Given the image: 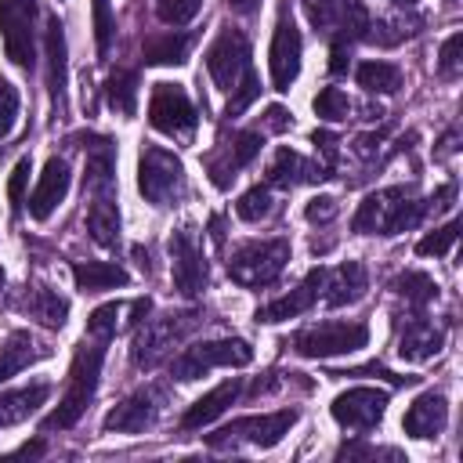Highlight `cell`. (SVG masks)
<instances>
[{
    "label": "cell",
    "instance_id": "obj_1",
    "mask_svg": "<svg viewBox=\"0 0 463 463\" xmlns=\"http://www.w3.org/2000/svg\"><path fill=\"white\" fill-rule=\"evenodd\" d=\"M105 344L109 336H83V344L76 347L72 354V365H69V383H65V394L61 402L54 405V412L40 423L43 434L51 430H69L90 405L94 391H98V376H101V362H105Z\"/></svg>",
    "mask_w": 463,
    "mask_h": 463
},
{
    "label": "cell",
    "instance_id": "obj_2",
    "mask_svg": "<svg viewBox=\"0 0 463 463\" xmlns=\"http://www.w3.org/2000/svg\"><path fill=\"white\" fill-rule=\"evenodd\" d=\"M427 210H430L427 199H420L412 184H394V188L369 192L362 199V206L354 210L351 228L362 235H398V232L420 224V217Z\"/></svg>",
    "mask_w": 463,
    "mask_h": 463
},
{
    "label": "cell",
    "instance_id": "obj_3",
    "mask_svg": "<svg viewBox=\"0 0 463 463\" xmlns=\"http://www.w3.org/2000/svg\"><path fill=\"white\" fill-rule=\"evenodd\" d=\"M199 311H170V315H159V318H141L137 322V333H134V344H130V362L137 369H152L156 362H163L170 354L174 344H181L195 326H199Z\"/></svg>",
    "mask_w": 463,
    "mask_h": 463
},
{
    "label": "cell",
    "instance_id": "obj_4",
    "mask_svg": "<svg viewBox=\"0 0 463 463\" xmlns=\"http://www.w3.org/2000/svg\"><path fill=\"white\" fill-rule=\"evenodd\" d=\"M286 264H289V239H257L232 250L228 275L246 289H260V286H271L286 271Z\"/></svg>",
    "mask_w": 463,
    "mask_h": 463
},
{
    "label": "cell",
    "instance_id": "obj_5",
    "mask_svg": "<svg viewBox=\"0 0 463 463\" xmlns=\"http://www.w3.org/2000/svg\"><path fill=\"white\" fill-rule=\"evenodd\" d=\"M304 14L333 47H347L354 40H365L369 33V11L362 0H304Z\"/></svg>",
    "mask_w": 463,
    "mask_h": 463
},
{
    "label": "cell",
    "instance_id": "obj_6",
    "mask_svg": "<svg viewBox=\"0 0 463 463\" xmlns=\"http://www.w3.org/2000/svg\"><path fill=\"white\" fill-rule=\"evenodd\" d=\"M137 192L152 206H174L184 195V166L174 152L145 145L137 159Z\"/></svg>",
    "mask_w": 463,
    "mask_h": 463
},
{
    "label": "cell",
    "instance_id": "obj_7",
    "mask_svg": "<svg viewBox=\"0 0 463 463\" xmlns=\"http://www.w3.org/2000/svg\"><path fill=\"white\" fill-rule=\"evenodd\" d=\"M250 362H253V347L246 340H239V336H224V340H206V344L184 347L170 362V376L174 380H199L217 365L239 369V365H250Z\"/></svg>",
    "mask_w": 463,
    "mask_h": 463
},
{
    "label": "cell",
    "instance_id": "obj_8",
    "mask_svg": "<svg viewBox=\"0 0 463 463\" xmlns=\"http://www.w3.org/2000/svg\"><path fill=\"white\" fill-rule=\"evenodd\" d=\"M293 423H297V409H279V412H260V416H239L228 427L206 434V445L210 449H232V445L246 441V445H257V449H271V445H279L289 434Z\"/></svg>",
    "mask_w": 463,
    "mask_h": 463
},
{
    "label": "cell",
    "instance_id": "obj_9",
    "mask_svg": "<svg viewBox=\"0 0 463 463\" xmlns=\"http://www.w3.org/2000/svg\"><path fill=\"white\" fill-rule=\"evenodd\" d=\"M369 344L365 322H318L300 333H293V351L300 358H333V354H354Z\"/></svg>",
    "mask_w": 463,
    "mask_h": 463
},
{
    "label": "cell",
    "instance_id": "obj_10",
    "mask_svg": "<svg viewBox=\"0 0 463 463\" xmlns=\"http://www.w3.org/2000/svg\"><path fill=\"white\" fill-rule=\"evenodd\" d=\"M148 123L166 134V137H181L188 141L195 134V123H199V112L188 98V90L181 83H156L152 87V98H148Z\"/></svg>",
    "mask_w": 463,
    "mask_h": 463
},
{
    "label": "cell",
    "instance_id": "obj_11",
    "mask_svg": "<svg viewBox=\"0 0 463 463\" xmlns=\"http://www.w3.org/2000/svg\"><path fill=\"white\" fill-rule=\"evenodd\" d=\"M0 36L14 65L33 69L36 61V0H0Z\"/></svg>",
    "mask_w": 463,
    "mask_h": 463
},
{
    "label": "cell",
    "instance_id": "obj_12",
    "mask_svg": "<svg viewBox=\"0 0 463 463\" xmlns=\"http://www.w3.org/2000/svg\"><path fill=\"white\" fill-rule=\"evenodd\" d=\"M206 72L217 83V90L232 94L239 87V80L250 72V40L239 29L224 25L217 33V40L206 47Z\"/></svg>",
    "mask_w": 463,
    "mask_h": 463
},
{
    "label": "cell",
    "instance_id": "obj_13",
    "mask_svg": "<svg viewBox=\"0 0 463 463\" xmlns=\"http://www.w3.org/2000/svg\"><path fill=\"white\" fill-rule=\"evenodd\" d=\"M170 250V275H174V286L181 297H199L206 289V257H203V246H199V235L192 228H177L166 242Z\"/></svg>",
    "mask_w": 463,
    "mask_h": 463
},
{
    "label": "cell",
    "instance_id": "obj_14",
    "mask_svg": "<svg viewBox=\"0 0 463 463\" xmlns=\"http://www.w3.org/2000/svg\"><path fill=\"white\" fill-rule=\"evenodd\" d=\"M387 402L391 394L383 387H347L344 394L333 398L329 412L340 427H351V430H369L383 420L387 412Z\"/></svg>",
    "mask_w": 463,
    "mask_h": 463
},
{
    "label": "cell",
    "instance_id": "obj_15",
    "mask_svg": "<svg viewBox=\"0 0 463 463\" xmlns=\"http://www.w3.org/2000/svg\"><path fill=\"white\" fill-rule=\"evenodd\" d=\"M300 29L293 25V18L282 11L271 33V51H268V69H271V87L275 90H289V83L300 72Z\"/></svg>",
    "mask_w": 463,
    "mask_h": 463
},
{
    "label": "cell",
    "instance_id": "obj_16",
    "mask_svg": "<svg viewBox=\"0 0 463 463\" xmlns=\"http://www.w3.org/2000/svg\"><path fill=\"white\" fill-rule=\"evenodd\" d=\"M260 145H264V137H260L257 130H242V134H235L232 141H221V145L206 156V174H210V181H213L217 188H228V184L235 181V174L260 152Z\"/></svg>",
    "mask_w": 463,
    "mask_h": 463
},
{
    "label": "cell",
    "instance_id": "obj_17",
    "mask_svg": "<svg viewBox=\"0 0 463 463\" xmlns=\"http://www.w3.org/2000/svg\"><path fill=\"white\" fill-rule=\"evenodd\" d=\"M322 286H326V268L318 264V268H311V271L304 275V282H300L297 289H289L286 297H279V300L257 307V322H268V326H271V322H286V318H297V315L311 311Z\"/></svg>",
    "mask_w": 463,
    "mask_h": 463
},
{
    "label": "cell",
    "instance_id": "obj_18",
    "mask_svg": "<svg viewBox=\"0 0 463 463\" xmlns=\"http://www.w3.org/2000/svg\"><path fill=\"white\" fill-rule=\"evenodd\" d=\"M156 412H159V391L156 387H145V391H134L127 402H119L105 420H101V427L112 434H141L145 427H152V420H156Z\"/></svg>",
    "mask_w": 463,
    "mask_h": 463
},
{
    "label": "cell",
    "instance_id": "obj_19",
    "mask_svg": "<svg viewBox=\"0 0 463 463\" xmlns=\"http://www.w3.org/2000/svg\"><path fill=\"white\" fill-rule=\"evenodd\" d=\"M69 177H72V174H69V163H65V159L51 156V159L43 163V174H40L33 195H29V217H33V221H47V217L58 210V203H65V195H69Z\"/></svg>",
    "mask_w": 463,
    "mask_h": 463
},
{
    "label": "cell",
    "instance_id": "obj_20",
    "mask_svg": "<svg viewBox=\"0 0 463 463\" xmlns=\"http://www.w3.org/2000/svg\"><path fill=\"white\" fill-rule=\"evenodd\" d=\"M445 347V329L434 326L427 315H412L398 333V358L405 362H427Z\"/></svg>",
    "mask_w": 463,
    "mask_h": 463
},
{
    "label": "cell",
    "instance_id": "obj_21",
    "mask_svg": "<svg viewBox=\"0 0 463 463\" xmlns=\"http://www.w3.org/2000/svg\"><path fill=\"white\" fill-rule=\"evenodd\" d=\"M445 423H449V402H445V394L441 391H423L409 409H405V416H402V427H405V434H412V438H438L441 430H445Z\"/></svg>",
    "mask_w": 463,
    "mask_h": 463
},
{
    "label": "cell",
    "instance_id": "obj_22",
    "mask_svg": "<svg viewBox=\"0 0 463 463\" xmlns=\"http://www.w3.org/2000/svg\"><path fill=\"white\" fill-rule=\"evenodd\" d=\"M83 192L90 199H116V152L109 137H94V145L87 148Z\"/></svg>",
    "mask_w": 463,
    "mask_h": 463
},
{
    "label": "cell",
    "instance_id": "obj_23",
    "mask_svg": "<svg viewBox=\"0 0 463 463\" xmlns=\"http://www.w3.org/2000/svg\"><path fill=\"white\" fill-rule=\"evenodd\" d=\"M322 177H329V166L322 163H311L304 159L300 152L293 148H279L271 166H268V184H279V188H293V184H318Z\"/></svg>",
    "mask_w": 463,
    "mask_h": 463
},
{
    "label": "cell",
    "instance_id": "obj_24",
    "mask_svg": "<svg viewBox=\"0 0 463 463\" xmlns=\"http://www.w3.org/2000/svg\"><path fill=\"white\" fill-rule=\"evenodd\" d=\"M43 54H47V90H51L54 109L61 112L65 105V25L58 22V14H47Z\"/></svg>",
    "mask_w": 463,
    "mask_h": 463
},
{
    "label": "cell",
    "instance_id": "obj_25",
    "mask_svg": "<svg viewBox=\"0 0 463 463\" xmlns=\"http://www.w3.org/2000/svg\"><path fill=\"white\" fill-rule=\"evenodd\" d=\"M239 376H232V380H224V383H217L213 391H206L203 398H195L188 409H184V416H181V430H199V427H206V423H213L235 398H239Z\"/></svg>",
    "mask_w": 463,
    "mask_h": 463
},
{
    "label": "cell",
    "instance_id": "obj_26",
    "mask_svg": "<svg viewBox=\"0 0 463 463\" xmlns=\"http://www.w3.org/2000/svg\"><path fill=\"white\" fill-rule=\"evenodd\" d=\"M43 358H51V347L33 340L29 329H14L0 347V383H7L14 373H22V369H29L33 362H43Z\"/></svg>",
    "mask_w": 463,
    "mask_h": 463
},
{
    "label": "cell",
    "instance_id": "obj_27",
    "mask_svg": "<svg viewBox=\"0 0 463 463\" xmlns=\"http://www.w3.org/2000/svg\"><path fill=\"white\" fill-rule=\"evenodd\" d=\"M326 304L329 307H344V304H354L365 297L369 289V275L362 268V260H344L336 271H326Z\"/></svg>",
    "mask_w": 463,
    "mask_h": 463
},
{
    "label": "cell",
    "instance_id": "obj_28",
    "mask_svg": "<svg viewBox=\"0 0 463 463\" xmlns=\"http://www.w3.org/2000/svg\"><path fill=\"white\" fill-rule=\"evenodd\" d=\"M47 398H51V383H47V380H36V383H29V387L4 391V394H0V427H14V423L29 420Z\"/></svg>",
    "mask_w": 463,
    "mask_h": 463
},
{
    "label": "cell",
    "instance_id": "obj_29",
    "mask_svg": "<svg viewBox=\"0 0 463 463\" xmlns=\"http://www.w3.org/2000/svg\"><path fill=\"white\" fill-rule=\"evenodd\" d=\"M192 51V36L181 29H166V33H152L141 43V61L145 65H184Z\"/></svg>",
    "mask_w": 463,
    "mask_h": 463
},
{
    "label": "cell",
    "instance_id": "obj_30",
    "mask_svg": "<svg viewBox=\"0 0 463 463\" xmlns=\"http://www.w3.org/2000/svg\"><path fill=\"white\" fill-rule=\"evenodd\" d=\"M72 279H76V289L83 293H101V289H116L130 282V275L112 260H76Z\"/></svg>",
    "mask_w": 463,
    "mask_h": 463
},
{
    "label": "cell",
    "instance_id": "obj_31",
    "mask_svg": "<svg viewBox=\"0 0 463 463\" xmlns=\"http://www.w3.org/2000/svg\"><path fill=\"white\" fill-rule=\"evenodd\" d=\"M25 311L33 318H40L47 329H61L65 318H69V300L58 289H51V286H33L25 293Z\"/></svg>",
    "mask_w": 463,
    "mask_h": 463
},
{
    "label": "cell",
    "instance_id": "obj_32",
    "mask_svg": "<svg viewBox=\"0 0 463 463\" xmlns=\"http://www.w3.org/2000/svg\"><path fill=\"white\" fill-rule=\"evenodd\" d=\"M87 232H90V239L98 246H116L119 242V210H116V199H90Z\"/></svg>",
    "mask_w": 463,
    "mask_h": 463
},
{
    "label": "cell",
    "instance_id": "obj_33",
    "mask_svg": "<svg viewBox=\"0 0 463 463\" xmlns=\"http://www.w3.org/2000/svg\"><path fill=\"white\" fill-rule=\"evenodd\" d=\"M105 101H109L112 112L134 116L137 112V72L134 69H116L105 80Z\"/></svg>",
    "mask_w": 463,
    "mask_h": 463
},
{
    "label": "cell",
    "instance_id": "obj_34",
    "mask_svg": "<svg viewBox=\"0 0 463 463\" xmlns=\"http://www.w3.org/2000/svg\"><path fill=\"white\" fill-rule=\"evenodd\" d=\"M354 80H358V87H365L369 94H394L398 87H402V69L398 65H391V61H362L358 69H354Z\"/></svg>",
    "mask_w": 463,
    "mask_h": 463
},
{
    "label": "cell",
    "instance_id": "obj_35",
    "mask_svg": "<svg viewBox=\"0 0 463 463\" xmlns=\"http://www.w3.org/2000/svg\"><path fill=\"white\" fill-rule=\"evenodd\" d=\"M394 289H398V297H405V304H412L416 311H423V307L438 297V282H434L427 271H405V275H398Z\"/></svg>",
    "mask_w": 463,
    "mask_h": 463
},
{
    "label": "cell",
    "instance_id": "obj_36",
    "mask_svg": "<svg viewBox=\"0 0 463 463\" xmlns=\"http://www.w3.org/2000/svg\"><path fill=\"white\" fill-rule=\"evenodd\" d=\"M90 25H94L98 58H105L109 47H112V36H116V18H112V4L109 0H90Z\"/></svg>",
    "mask_w": 463,
    "mask_h": 463
},
{
    "label": "cell",
    "instance_id": "obj_37",
    "mask_svg": "<svg viewBox=\"0 0 463 463\" xmlns=\"http://www.w3.org/2000/svg\"><path fill=\"white\" fill-rule=\"evenodd\" d=\"M347 112H351V101H347V94H344L340 87H322V90L315 94V116H318V119L340 123V119H347Z\"/></svg>",
    "mask_w": 463,
    "mask_h": 463
},
{
    "label": "cell",
    "instance_id": "obj_38",
    "mask_svg": "<svg viewBox=\"0 0 463 463\" xmlns=\"http://www.w3.org/2000/svg\"><path fill=\"white\" fill-rule=\"evenodd\" d=\"M275 210V203H271V192H268V184H257V188H250V192H242L239 195V203H235V213L242 217V221H264L268 213Z\"/></svg>",
    "mask_w": 463,
    "mask_h": 463
},
{
    "label": "cell",
    "instance_id": "obj_39",
    "mask_svg": "<svg viewBox=\"0 0 463 463\" xmlns=\"http://www.w3.org/2000/svg\"><path fill=\"white\" fill-rule=\"evenodd\" d=\"M456 235H459V221H449V224L434 228L430 235H423V239L416 242V253H420V257H445V253L452 250Z\"/></svg>",
    "mask_w": 463,
    "mask_h": 463
},
{
    "label": "cell",
    "instance_id": "obj_40",
    "mask_svg": "<svg viewBox=\"0 0 463 463\" xmlns=\"http://www.w3.org/2000/svg\"><path fill=\"white\" fill-rule=\"evenodd\" d=\"M203 11V0H156V14L163 25H188Z\"/></svg>",
    "mask_w": 463,
    "mask_h": 463
},
{
    "label": "cell",
    "instance_id": "obj_41",
    "mask_svg": "<svg viewBox=\"0 0 463 463\" xmlns=\"http://www.w3.org/2000/svg\"><path fill=\"white\" fill-rule=\"evenodd\" d=\"M257 94H260V83H257V72L250 69L242 80H239V87L232 90V101H228V109H224V116L228 119H235V116H242L253 101H257Z\"/></svg>",
    "mask_w": 463,
    "mask_h": 463
},
{
    "label": "cell",
    "instance_id": "obj_42",
    "mask_svg": "<svg viewBox=\"0 0 463 463\" xmlns=\"http://www.w3.org/2000/svg\"><path fill=\"white\" fill-rule=\"evenodd\" d=\"M14 119H18V87L0 76V141L14 130Z\"/></svg>",
    "mask_w": 463,
    "mask_h": 463
},
{
    "label": "cell",
    "instance_id": "obj_43",
    "mask_svg": "<svg viewBox=\"0 0 463 463\" xmlns=\"http://www.w3.org/2000/svg\"><path fill=\"white\" fill-rule=\"evenodd\" d=\"M116 318H119V304H101V307H94L90 311V318H87V333L90 336H116Z\"/></svg>",
    "mask_w": 463,
    "mask_h": 463
},
{
    "label": "cell",
    "instance_id": "obj_44",
    "mask_svg": "<svg viewBox=\"0 0 463 463\" xmlns=\"http://www.w3.org/2000/svg\"><path fill=\"white\" fill-rule=\"evenodd\" d=\"M459 51H463V33H452V36L441 43V54H438V72H441V76H456V72H459V65H463Z\"/></svg>",
    "mask_w": 463,
    "mask_h": 463
},
{
    "label": "cell",
    "instance_id": "obj_45",
    "mask_svg": "<svg viewBox=\"0 0 463 463\" xmlns=\"http://www.w3.org/2000/svg\"><path fill=\"white\" fill-rule=\"evenodd\" d=\"M29 174H33V163H29V156H25V159H18V163H14L11 181H7V199H11V206H14V210H22V203H25Z\"/></svg>",
    "mask_w": 463,
    "mask_h": 463
},
{
    "label": "cell",
    "instance_id": "obj_46",
    "mask_svg": "<svg viewBox=\"0 0 463 463\" xmlns=\"http://www.w3.org/2000/svg\"><path fill=\"white\" fill-rule=\"evenodd\" d=\"M336 199L333 195H315L307 206H304V217L311 221V224H326V221H333L336 217Z\"/></svg>",
    "mask_w": 463,
    "mask_h": 463
},
{
    "label": "cell",
    "instance_id": "obj_47",
    "mask_svg": "<svg viewBox=\"0 0 463 463\" xmlns=\"http://www.w3.org/2000/svg\"><path fill=\"white\" fill-rule=\"evenodd\" d=\"M351 456H391V459H398V452L394 449H373V445H340L336 449V459H351Z\"/></svg>",
    "mask_w": 463,
    "mask_h": 463
},
{
    "label": "cell",
    "instance_id": "obj_48",
    "mask_svg": "<svg viewBox=\"0 0 463 463\" xmlns=\"http://www.w3.org/2000/svg\"><path fill=\"white\" fill-rule=\"evenodd\" d=\"M264 127H268V130H286V127H293V119H289V112H286L282 105H271V109L264 112Z\"/></svg>",
    "mask_w": 463,
    "mask_h": 463
},
{
    "label": "cell",
    "instance_id": "obj_49",
    "mask_svg": "<svg viewBox=\"0 0 463 463\" xmlns=\"http://www.w3.org/2000/svg\"><path fill=\"white\" fill-rule=\"evenodd\" d=\"M315 145H318V148H322L329 159L336 156V137H333V134H326V130H315Z\"/></svg>",
    "mask_w": 463,
    "mask_h": 463
},
{
    "label": "cell",
    "instance_id": "obj_50",
    "mask_svg": "<svg viewBox=\"0 0 463 463\" xmlns=\"http://www.w3.org/2000/svg\"><path fill=\"white\" fill-rule=\"evenodd\" d=\"M347 69V47H333L329 54V72H344Z\"/></svg>",
    "mask_w": 463,
    "mask_h": 463
},
{
    "label": "cell",
    "instance_id": "obj_51",
    "mask_svg": "<svg viewBox=\"0 0 463 463\" xmlns=\"http://www.w3.org/2000/svg\"><path fill=\"white\" fill-rule=\"evenodd\" d=\"M210 239H213V246H224V217L221 213L210 217Z\"/></svg>",
    "mask_w": 463,
    "mask_h": 463
},
{
    "label": "cell",
    "instance_id": "obj_52",
    "mask_svg": "<svg viewBox=\"0 0 463 463\" xmlns=\"http://www.w3.org/2000/svg\"><path fill=\"white\" fill-rule=\"evenodd\" d=\"M43 449H47L43 441H25L22 449H14V456H43Z\"/></svg>",
    "mask_w": 463,
    "mask_h": 463
},
{
    "label": "cell",
    "instance_id": "obj_53",
    "mask_svg": "<svg viewBox=\"0 0 463 463\" xmlns=\"http://www.w3.org/2000/svg\"><path fill=\"white\" fill-rule=\"evenodd\" d=\"M232 4H235L239 11H250V7H253V0H232Z\"/></svg>",
    "mask_w": 463,
    "mask_h": 463
},
{
    "label": "cell",
    "instance_id": "obj_54",
    "mask_svg": "<svg viewBox=\"0 0 463 463\" xmlns=\"http://www.w3.org/2000/svg\"><path fill=\"white\" fill-rule=\"evenodd\" d=\"M394 4H398V7H416L420 0H394Z\"/></svg>",
    "mask_w": 463,
    "mask_h": 463
},
{
    "label": "cell",
    "instance_id": "obj_55",
    "mask_svg": "<svg viewBox=\"0 0 463 463\" xmlns=\"http://www.w3.org/2000/svg\"><path fill=\"white\" fill-rule=\"evenodd\" d=\"M0 286H4V268H0Z\"/></svg>",
    "mask_w": 463,
    "mask_h": 463
},
{
    "label": "cell",
    "instance_id": "obj_56",
    "mask_svg": "<svg viewBox=\"0 0 463 463\" xmlns=\"http://www.w3.org/2000/svg\"><path fill=\"white\" fill-rule=\"evenodd\" d=\"M449 4H456V0H449Z\"/></svg>",
    "mask_w": 463,
    "mask_h": 463
}]
</instances>
